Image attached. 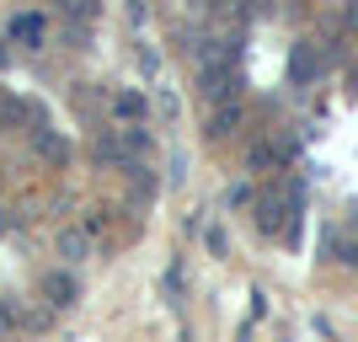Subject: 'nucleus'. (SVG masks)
Instances as JSON below:
<instances>
[{"instance_id": "nucleus-1", "label": "nucleus", "mask_w": 358, "mask_h": 342, "mask_svg": "<svg viewBox=\"0 0 358 342\" xmlns=\"http://www.w3.org/2000/svg\"><path fill=\"white\" fill-rule=\"evenodd\" d=\"M43 32H48V22H43L38 11L11 16V38H16V43H43Z\"/></svg>"}, {"instance_id": "nucleus-2", "label": "nucleus", "mask_w": 358, "mask_h": 342, "mask_svg": "<svg viewBox=\"0 0 358 342\" xmlns=\"http://www.w3.org/2000/svg\"><path fill=\"white\" fill-rule=\"evenodd\" d=\"M43 294L54 305H75V278L70 273H43Z\"/></svg>"}, {"instance_id": "nucleus-3", "label": "nucleus", "mask_w": 358, "mask_h": 342, "mask_svg": "<svg viewBox=\"0 0 358 342\" xmlns=\"http://www.w3.org/2000/svg\"><path fill=\"white\" fill-rule=\"evenodd\" d=\"M236 123H241V107L236 102H220V113H209V139H224Z\"/></svg>"}, {"instance_id": "nucleus-4", "label": "nucleus", "mask_w": 358, "mask_h": 342, "mask_svg": "<svg viewBox=\"0 0 358 342\" xmlns=\"http://www.w3.org/2000/svg\"><path fill=\"white\" fill-rule=\"evenodd\" d=\"M331 252H337V262H348V268H358V225H353V230H343V236L331 241Z\"/></svg>"}, {"instance_id": "nucleus-5", "label": "nucleus", "mask_w": 358, "mask_h": 342, "mask_svg": "<svg viewBox=\"0 0 358 342\" xmlns=\"http://www.w3.org/2000/svg\"><path fill=\"white\" fill-rule=\"evenodd\" d=\"M59 252L70 257V262H80V257L91 252V241H86V230H64V236H59Z\"/></svg>"}, {"instance_id": "nucleus-6", "label": "nucleus", "mask_w": 358, "mask_h": 342, "mask_svg": "<svg viewBox=\"0 0 358 342\" xmlns=\"http://www.w3.org/2000/svg\"><path fill=\"white\" fill-rule=\"evenodd\" d=\"M32 145L43 150L48 161H64V139H59V134H54V129H38V134H32Z\"/></svg>"}, {"instance_id": "nucleus-7", "label": "nucleus", "mask_w": 358, "mask_h": 342, "mask_svg": "<svg viewBox=\"0 0 358 342\" xmlns=\"http://www.w3.org/2000/svg\"><path fill=\"white\" fill-rule=\"evenodd\" d=\"M118 113H123V118H139V113H145V97H139V91L118 97Z\"/></svg>"}, {"instance_id": "nucleus-8", "label": "nucleus", "mask_w": 358, "mask_h": 342, "mask_svg": "<svg viewBox=\"0 0 358 342\" xmlns=\"http://www.w3.org/2000/svg\"><path fill=\"white\" fill-rule=\"evenodd\" d=\"M310 70H315V54L310 48H294V80H305Z\"/></svg>"}, {"instance_id": "nucleus-9", "label": "nucleus", "mask_w": 358, "mask_h": 342, "mask_svg": "<svg viewBox=\"0 0 358 342\" xmlns=\"http://www.w3.org/2000/svg\"><path fill=\"white\" fill-rule=\"evenodd\" d=\"M59 6H64V16H86L91 11V0H59Z\"/></svg>"}]
</instances>
